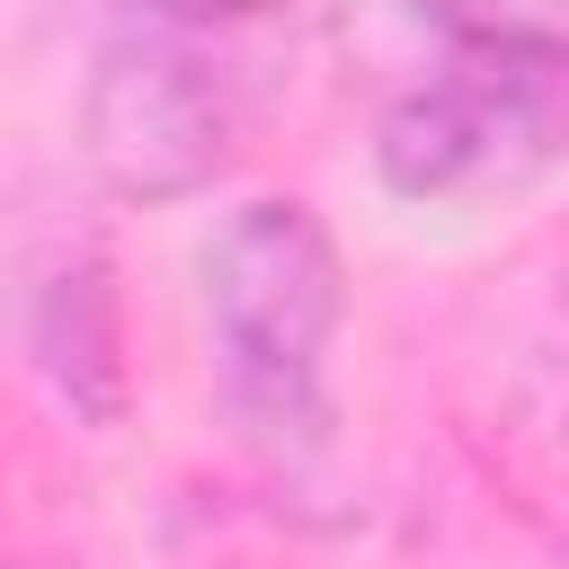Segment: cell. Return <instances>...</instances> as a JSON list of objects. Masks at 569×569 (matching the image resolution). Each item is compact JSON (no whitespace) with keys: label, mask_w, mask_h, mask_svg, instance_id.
<instances>
[{"label":"cell","mask_w":569,"mask_h":569,"mask_svg":"<svg viewBox=\"0 0 569 569\" xmlns=\"http://www.w3.org/2000/svg\"><path fill=\"white\" fill-rule=\"evenodd\" d=\"M204 338L222 365L231 427L302 462L329 445V347L347 329V258L302 196H249L196 258Z\"/></svg>","instance_id":"obj_1"},{"label":"cell","mask_w":569,"mask_h":569,"mask_svg":"<svg viewBox=\"0 0 569 569\" xmlns=\"http://www.w3.org/2000/svg\"><path fill=\"white\" fill-rule=\"evenodd\" d=\"M560 160L569 44H445L373 124V169L409 204H507Z\"/></svg>","instance_id":"obj_2"},{"label":"cell","mask_w":569,"mask_h":569,"mask_svg":"<svg viewBox=\"0 0 569 569\" xmlns=\"http://www.w3.org/2000/svg\"><path fill=\"white\" fill-rule=\"evenodd\" d=\"M231 142H240V98H231V71L204 62L196 27L142 18L98 53L80 98V151L107 196L124 204L196 196L231 160Z\"/></svg>","instance_id":"obj_3"},{"label":"cell","mask_w":569,"mask_h":569,"mask_svg":"<svg viewBox=\"0 0 569 569\" xmlns=\"http://www.w3.org/2000/svg\"><path fill=\"white\" fill-rule=\"evenodd\" d=\"M36 356L53 373V391L80 409V418H116L124 409V356H116V293H107V267L80 258L62 276H44L36 293Z\"/></svg>","instance_id":"obj_4"},{"label":"cell","mask_w":569,"mask_h":569,"mask_svg":"<svg viewBox=\"0 0 569 569\" xmlns=\"http://www.w3.org/2000/svg\"><path fill=\"white\" fill-rule=\"evenodd\" d=\"M445 44H569V0H409Z\"/></svg>","instance_id":"obj_5"},{"label":"cell","mask_w":569,"mask_h":569,"mask_svg":"<svg viewBox=\"0 0 569 569\" xmlns=\"http://www.w3.org/2000/svg\"><path fill=\"white\" fill-rule=\"evenodd\" d=\"M267 9H284V0H142V18H169V27H240Z\"/></svg>","instance_id":"obj_6"},{"label":"cell","mask_w":569,"mask_h":569,"mask_svg":"<svg viewBox=\"0 0 569 569\" xmlns=\"http://www.w3.org/2000/svg\"><path fill=\"white\" fill-rule=\"evenodd\" d=\"M0 569H18V560H0Z\"/></svg>","instance_id":"obj_7"}]
</instances>
